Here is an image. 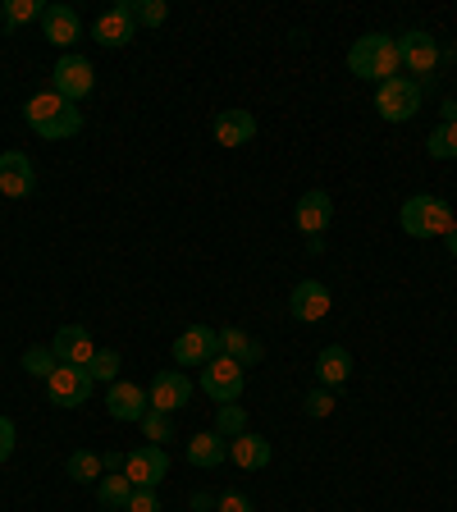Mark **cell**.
Segmentation results:
<instances>
[{
    "mask_svg": "<svg viewBox=\"0 0 457 512\" xmlns=\"http://www.w3.org/2000/svg\"><path fill=\"white\" fill-rule=\"evenodd\" d=\"M23 119H28V128L46 142H64V138H78V133H83V110H78L74 101H64L60 92H51V87L28 96Z\"/></svg>",
    "mask_w": 457,
    "mask_h": 512,
    "instance_id": "obj_1",
    "label": "cell"
},
{
    "mask_svg": "<svg viewBox=\"0 0 457 512\" xmlns=\"http://www.w3.org/2000/svg\"><path fill=\"white\" fill-rule=\"evenodd\" d=\"M348 74H357L362 83H389V78L403 74V60H398V37L389 32H366L348 46Z\"/></svg>",
    "mask_w": 457,
    "mask_h": 512,
    "instance_id": "obj_2",
    "label": "cell"
},
{
    "mask_svg": "<svg viewBox=\"0 0 457 512\" xmlns=\"http://www.w3.org/2000/svg\"><path fill=\"white\" fill-rule=\"evenodd\" d=\"M398 224H403L407 238H444L457 220L444 197H435V192H412L403 202V211H398Z\"/></svg>",
    "mask_w": 457,
    "mask_h": 512,
    "instance_id": "obj_3",
    "label": "cell"
},
{
    "mask_svg": "<svg viewBox=\"0 0 457 512\" xmlns=\"http://www.w3.org/2000/svg\"><path fill=\"white\" fill-rule=\"evenodd\" d=\"M375 110H380L384 124H407V119H416L421 115V83L407 74L380 83L375 87Z\"/></svg>",
    "mask_w": 457,
    "mask_h": 512,
    "instance_id": "obj_4",
    "label": "cell"
},
{
    "mask_svg": "<svg viewBox=\"0 0 457 512\" xmlns=\"http://www.w3.org/2000/svg\"><path fill=\"white\" fill-rule=\"evenodd\" d=\"M96 87V69H92V60H87V55H60V60H55V69H51V92H60L64 101H83L87 92H92Z\"/></svg>",
    "mask_w": 457,
    "mask_h": 512,
    "instance_id": "obj_5",
    "label": "cell"
},
{
    "mask_svg": "<svg viewBox=\"0 0 457 512\" xmlns=\"http://www.w3.org/2000/svg\"><path fill=\"white\" fill-rule=\"evenodd\" d=\"M243 384H247V375H243V366L234 362V357H211V362L202 366V394L206 398H215V403H238L243 398Z\"/></svg>",
    "mask_w": 457,
    "mask_h": 512,
    "instance_id": "obj_6",
    "label": "cell"
},
{
    "mask_svg": "<svg viewBox=\"0 0 457 512\" xmlns=\"http://www.w3.org/2000/svg\"><path fill=\"white\" fill-rule=\"evenodd\" d=\"M124 476L133 480V490H156L160 480L170 476V453L160 444H142L124 453Z\"/></svg>",
    "mask_w": 457,
    "mask_h": 512,
    "instance_id": "obj_7",
    "label": "cell"
},
{
    "mask_svg": "<svg viewBox=\"0 0 457 512\" xmlns=\"http://www.w3.org/2000/svg\"><path fill=\"white\" fill-rule=\"evenodd\" d=\"M398 60H403V69L412 78H430L435 74V64L444 60V51H439V42L426 28H412V32L398 37Z\"/></svg>",
    "mask_w": 457,
    "mask_h": 512,
    "instance_id": "obj_8",
    "label": "cell"
},
{
    "mask_svg": "<svg viewBox=\"0 0 457 512\" xmlns=\"http://www.w3.org/2000/svg\"><path fill=\"white\" fill-rule=\"evenodd\" d=\"M92 375L87 366H55L51 380H46V394H51L55 407H83L92 398Z\"/></svg>",
    "mask_w": 457,
    "mask_h": 512,
    "instance_id": "obj_9",
    "label": "cell"
},
{
    "mask_svg": "<svg viewBox=\"0 0 457 512\" xmlns=\"http://www.w3.org/2000/svg\"><path fill=\"white\" fill-rule=\"evenodd\" d=\"M330 307H334V293H330V284H320V279H302V284H293V293H288V311H293V320H302V325L325 320Z\"/></svg>",
    "mask_w": 457,
    "mask_h": 512,
    "instance_id": "obj_10",
    "label": "cell"
},
{
    "mask_svg": "<svg viewBox=\"0 0 457 512\" xmlns=\"http://www.w3.org/2000/svg\"><path fill=\"white\" fill-rule=\"evenodd\" d=\"M92 37H96L101 46H128V42H133V37H138V19H133V0H119V5H110V10L96 14Z\"/></svg>",
    "mask_w": 457,
    "mask_h": 512,
    "instance_id": "obj_11",
    "label": "cell"
},
{
    "mask_svg": "<svg viewBox=\"0 0 457 512\" xmlns=\"http://www.w3.org/2000/svg\"><path fill=\"white\" fill-rule=\"evenodd\" d=\"M211 357H220V330H211V325H192L174 339V362L179 366H206Z\"/></svg>",
    "mask_w": 457,
    "mask_h": 512,
    "instance_id": "obj_12",
    "label": "cell"
},
{
    "mask_svg": "<svg viewBox=\"0 0 457 512\" xmlns=\"http://www.w3.org/2000/svg\"><path fill=\"white\" fill-rule=\"evenodd\" d=\"M51 352L60 366H87L96 357V339H92V330H83V325H60L51 339Z\"/></svg>",
    "mask_w": 457,
    "mask_h": 512,
    "instance_id": "obj_13",
    "label": "cell"
},
{
    "mask_svg": "<svg viewBox=\"0 0 457 512\" xmlns=\"http://www.w3.org/2000/svg\"><path fill=\"white\" fill-rule=\"evenodd\" d=\"M147 403L156 407V412H179V407H188L192 403V380L183 371H160L156 380H151V389H147Z\"/></svg>",
    "mask_w": 457,
    "mask_h": 512,
    "instance_id": "obj_14",
    "label": "cell"
},
{
    "mask_svg": "<svg viewBox=\"0 0 457 512\" xmlns=\"http://www.w3.org/2000/svg\"><path fill=\"white\" fill-rule=\"evenodd\" d=\"M293 220H298V229L307 238H320L325 229H330V220H334V197L325 188H311V192H302L298 197V211H293Z\"/></svg>",
    "mask_w": 457,
    "mask_h": 512,
    "instance_id": "obj_15",
    "label": "cell"
},
{
    "mask_svg": "<svg viewBox=\"0 0 457 512\" xmlns=\"http://www.w3.org/2000/svg\"><path fill=\"white\" fill-rule=\"evenodd\" d=\"M37 188V170H32V160L23 151H5L0 156V197H28Z\"/></svg>",
    "mask_w": 457,
    "mask_h": 512,
    "instance_id": "obj_16",
    "label": "cell"
},
{
    "mask_svg": "<svg viewBox=\"0 0 457 512\" xmlns=\"http://www.w3.org/2000/svg\"><path fill=\"white\" fill-rule=\"evenodd\" d=\"M147 389L133 380H115L110 384V394H106V412L115 416V421H142L147 416Z\"/></svg>",
    "mask_w": 457,
    "mask_h": 512,
    "instance_id": "obj_17",
    "label": "cell"
},
{
    "mask_svg": "<svg viewBox=\"0 0 457 512\" xmlns=\"http://www.w3.org/2000/svg\"><path fill=\"white\" fill-rule=\"evenodd\" d=\"M42 37L51 46H74L83 37V19H78L74 5H46L42 14Z\"/></svg>",
    "mask_w": 457,
    "mask_h": 512,
    "instance_id": "obj_18",
    "label": "cell"
},
{
    "mask_svg": "<svg viewBox=\"0 0 457 512\" xmlns=\"http://www.w3.org/2000/svg\"><path fill=\"white\" fill-rule=\"evenodd\" d=\"M211 133H215L220 147H247V142L256 138V115L252 110H220L215 124H211Z\"/></svg>",
    "mask_w": 457,
    "mask_h": 512,
    "instance_id": "obj_19",
    "label": "cell"
},
{
    "mask_svg": "<svg viewBox=\"0 0 457 512\" xmlns=\"http://www.w3.org/2000/svg\"><path fill=\"white\" fill-rule=\"evenodd\" d=\"M270 458H275V448H270L266 435H252V430H247V435L229 439V462H234V467H243V471H266Z\"/></svg>",
    "mask_w": 457,
    "mask_h": 512,
    "instance_id": "obj_20",
    "label": "cell"
},
{
    "mask_svg": "<svg viewBox=\"0 0 457 512\" xmlns=\"http://www.w3.org/2000/svg\"><path fill=\"white\" fill-rule=\"evenodd\" d=\"M188 462L192 467H202V471H215L229 462V439L215 435V430H202V435H192L188 439Z\"/></svg>",
    "mask_w": 457,
    "mask_h": 512,
    "instance_id": "obj_21",
    "label": "cell"
},
{
    "mask_svg": "<svg viewBox=\"0 0 457 512\" xmlns=\"http://www.w3.org/2000/svg\"><path fill=\"white\" fill-rule=\"evenodd\" d=\"M348 375H352V352L343 348V343H330V348H320V357H316V380H320V389H339Z\"/></svg>",
    "mask_w": 457,
    "mask_h": 512,
    "instance_id": "obj_22",
    "label": "cell"
},
{
    "mask_svg": "<svg viewBox=\"0 0 457 512\" xmlns=\"http://www.w3.org/2000/svg\"><path fill=\"white\" fill-rule=\"evenodd\" d=\"M220 352L224 357H234L238 366H256L261 357H266V348H261L247 330H220Z\"/></svg>",
    "mask_w": 457,
    "mask_h": 512,
    "instance_id": "obj_23",
    "label": "cell"
},
{
    "mask_svg": "<svg viewBox=\"0 0 457 512\" xmlns=\"http://www.w3.org/2000/svg\"><path fill=\"white\" fill-rule=\"evenodd\" d=\"M96 499H101V508L124 512V508H128V499H133V480H128L124 471H110V476L96 480Z\"/></svg>",
    "mask_w": 457,
    "mask_h": 512,
    "instance_id": "obj_24",
    "label": "cell"
},
{
    "mask_svg": "<svg viewBox=\"0 0 457 512\" xmlns=\"http://www.w3.org/2000/svg\"><path fill=\"white\" fill-rule=\"evenodd\" d=\"M0 14H5V28H23V23H42L46 5L42 0H5Z\"/></svg>",
    "mask_w": 457,
    "mask_h": 512,
    "instance_id": "obj_25",
    "label": "cell"
},
{
    "mask_svg": "<svg viewBox=\"0 0 457 512\" xmlns=\"http://www.w3.org/2000/svg\"><path fill=\"white\" fill-rule=\"evenodd\" d=\"M101 453H92V448H78L74 458H69V480H78V485H92V480H101Z\"/></svg>",
    "mask_w": 457,
    "mask_h": 512,
    "instance_id": "obj_26",
    "label": "cell"
},
{
    "mask_svg": "<svg viewBox=\"0 0 457 512\" xmlns=\"http://www.w3.org/2000/svg\"><path fill=\"white\" fill-rule=\"evenodd\" d=\"M19 366H23L28 375H37V380H51V371H55L60 362H55V352L46 348V343H32V348L23 352V362H19Z\"/></svg>",
    "mask_w": 457,
    "mask_h": 512,
    "instance_id": "obj_27",
    "label": "cell"
},
{
    "mask_svg": "<svg viewBox=\"0 0 457 512\" xmlns=\"http://www.w3.org/2000/svg\"><path fill=\"white\" fill-rule=\"evenodd\" d=\"M215 435H224V439H238V435H247V412L238 403H224L220 412H215Z\"/></svg>",
    "mask_w": 457,
    "mask_h": 512,
    "instance_id": "obj_28",
    "label": "cell"
},
{
    "mask_svg": "<svg viewBox=\"0 0 457 512\" xmlns=\"http://www.w3.org/2000/svg\"><path fill=\"white\" fill-rule=\"evenodd\" d=\"M138 426H142V435H147L151 444H160V448H165V439H174V421H170V412H156V407H147V416H142Z\"/></svg>",
    "mask_w": 457,
    "mask_h": 512,
    "instance_id": "obj_29",
    "label": "cell"
},
{
    "mask_svg": "<svg viewBox=\"0 0 457 512\" xmlns=\"http://www.w3.org/2000/svg\"><path fill=\"white\" fill-rule=\"evenodd\" d=\"M426 151L435 160H457V124H439L426 138Z\"/></svg>",
    "mask_w": 457,
    "mask_h": 512,
    "instance_id": "obj_30",
    "label": "cell"
},
{
    "mask_svg": "<svg viewBox=\"0 0 457 512\" xmlns=\"http://www.w3.org/2000/svg\"><path fill=\"white\" fill-rule=\"evenodd\" d=\"M87 375L92 380H106V384H115L119 380V352H110V348H96V357L87 362Z\"/></svg>",
    "mask_w": 457,
    "mask_h": 512,
    "instance_id": "obj_31",
    "label": "cell"
},
{
    "mask_svg": "<svg viewBox=\"0 0 457 512\" xmlns=\"http://www.w3.org/2000/svg\"><path fill=\"white\" fill-rule=\"evenodd\" d=\"M133 19H138L142 28H160V23L170 19V5H165V0H133Z\"/></svg>",
    "mask_w": 457,
    "mask_h": 512,
    "instance_id": "obj_32",
    "label": "cell"
},
{
    "mask_svg": "<svg viewBox=\"0 0 457 512\" xmlns=\"http://www.w3.org/2000/svg\"><path fill=\"white\" fill-rule=\"evenodd\" d=\"M302 412L316 416V421H320V416H330L334 412V394H330V389H311V394L302 398Z\"/></svg>",
    "mask_w": 457,
    "mask_h": 512,
    "instance_id": "obj_33",
    "label": "cell"
},
{
    "mask_svg": "<svg viewBox=\"0 0 457 512\" xmlns=\"http://www.w3.org/2000/svg\"><path fill=\"white\" fill-rule=\"evenodd\" d=\"M215 512H256V503L247 499V494L229 490V494H220V499H215Z\"/></svg>",
    "mask_w": 457,
    "mask_h": 512,
    "instance_id": "obj_34",
    "label": "cell"
},
{
    "mask_svg": "<svg viewBox=\"0 0 457 512\" xmlns=\"http://www.w3.org/2000/svg\"><path fill=\"white\" fill-rule=\"evenodd\" d=\"M124 512H160V499L156 490H133V499H128Z\"/></svg>",
    "mask_w": 457,
    "mask_h": 512,
    "instance_id": "obj_35",
    "label": "cell"
},
{
    "mask_svg": "<svg viewBox=\"0 0 457 512\" xmlns=\"http://www.w3.org/2000/svg\"><path fill=\"white\" fill-rule=\"evenodd\" d=\"M14 444H19V430H14L10 416H0V462L14 453Z\"/></svg>",
    "mask_w": 457,
    "mask_h": 512,
    "instance_id": "obj_36",
    "label": "cell"
},
{
    "mask_svg": "<svg viewBox=\"0 0 457 512\" xmlns=\"http://www.w3.org/2000/svg\"><path fill=\"white\" fill-rule=\"evenodd\" d=\"M101 467H106V471H124V458H119V453H101Z\"/></svg>",
    "mask_w": 457,
    "mask_h": 512,
    "instance_id": "obj_37",
    "label": "cell"
},
{
    "mask_svg": "<svg viewBox=\"0 0 457 512\" xmlns=\"http://www.w3.org/2000/svg\"><path fill=\"white\" fill-rule=\"evenodd\" d=\"M444 238H448V256H457V224H453V229H448Z\"/></svg>",
    "mask_w": 457,
    "mask_h": 512,
    "instance_id": "obj_38",
    "label": "cell"
},
{
    "mask_svg": "<svg viewBox=\"0 0 457 512\" xmlns=\"http://www.w3.org/2000/svg\"><path fill=\"white\" fill-rule=\"evenodd\" d=\"M0 23H5V14H0Z\"/></svg>",
    "mask_w": 457,
    "mask_h": 512,
    "instance_id": "obj_39",
    "label": "cell"
}]
</instances>
